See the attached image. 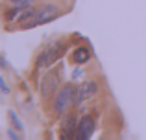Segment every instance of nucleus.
<instances>
[{
  "label": "nucleus",
  "mask_w": 146,
  "mask_h": 140,
  "mask_svg": "<svg viewBox=\"0 0 146 140\" xmlns=\"http://www.w3.org/2000/svg\"><path fill=\"white\" fill-rule=\"evenodd\" d=\"M76 87L74 85H65L61 87V90L57 92L56 100H54V112L56 114H65L72 105L76 103Z\"/></svg>",
  "instance_id": "1"
},
{
  "label": "nucleus",
  "mask_w": 146,
  "mask_h": 140,
  "mask_svg": "<svg viewBox=\"0 0 146 140\" xmlns=\"http://www.w3.org/2000/svg\"><path fill=\"white\" fill-rule=\"evenodd\" d=\"M61 15V9L54 4H48V6H43L41 9H35V15L30 22H26V28H33V26H41V24H46V22L54 20Z\"/></svg>",
  "instance_id": "2"
},
{
  "label": "nucleus",
  "mask_w": 146,
  "mask_h": 140,
  "mask_svg": "<svg viewBox=\"0 0 146 140\" xmlns=\"http://www.w3.org/2000/svg\"><path fill=\"white\" fill-rule=\"evenodd\" d=\"M63 50H65V48H63V44H54V46L46 48L44 52H41L39 59H37V66H39V68H44V66L52 65L54 61H57V59L61 57Z\"/></svg>",
  "instance_id": "3"
},
{
  "label": "nucleus",
  "mask_w": 146,
  "mask_h": 140,
  "mask_svg": "<svg viewBox=\"0 0 146 140\" xmlns=\"http://www.w3.org/2000/svg\"><path fill=\"white\" fill-rule=\"evenodd\" d=\"M98 90V83L96 81H85L82 83V85L78 87V90H76V105L83 103V101L91 100V98L96 94Z\"/></svg>",
  "instance_id": "4"
},
{
  "label": "nucleus",
  "mask_w": 146,
  "mask_h": 140,
  "mask_svg": "<svg viewBox=\"0 0 146 140\" xmlns=\"http://www.w3.org/2000/svg\"><path fill=\"white\" fill-rule=\"evenodd\" d=\"M57 87H59V76H57L56 72H46L43 81H41V94H43L44 98H48Z\"/></svg>",
  "instance_id": "5"
},
{
  "label": "nucleus",
  "mask_w": 146,
  "mask_h": 140,
  "mask_svg": "<svg viewBox=\"0 0 146 140\" xmlns=\"http://www.w3.org/2000/svg\"><path fill=\"white\" fill-rule=\"evenodd\" d=\"M93 131H94V120L91 118V116H83L78 122V127H76V138L87 140V138H91Z\"/></svg>",
  "instance_id": "6"
},
{
  "label": "nucleus",
  "mask_w": 146,
  "mask_h": 140,
  "mask_svg": "<svg viewBox=\"0 0 146 140\" xmlns=\"http://www.w3.org/2000/svg\"><path fill=\"white\" fill-rule=\"evenodd\" d=\"M76 116L68 114L63 118V122H61V131H63V135H61V138H72V135L76 137Z\"/></svg>",
  "instance_id": "7"
},
{
  "label": "nucleus",
  "mask_w": 146,
  "mask_h": 140,
  "mask_svg": "<svg viewBox=\"0 0 146 140\" xmlns=\"http://www.w3.org/2000/svg\"><path fill=\"white\" fill-rule=\"evenodd\" d=\"M72 55H74V61L78 63V65H83V63H87L91 59V52H89V48H85V46L76 48Z\"/></svg>",
  "instance_id": "8"
},
{
  "label": "nucleus",
  "mask_w": 146,
  "mask_h": 140,
  "mask_svg": "<svg viewBox=\"0 0 146 140\" xmlns=\"http://www.w3.org/2000/svg\"><path fill=\"white\" fill-rule=\"evenodd\" d=\"M7 114H9V120H11V124H13V126L17 127V131H24V126H22V124H21V120L17 118V114H15V111H9Z\"/></svg>",
  "instance_id": "9"
},
{
  "label": "nucleus",
  "mask_w": 146,
  "mask_h": 140,
  "mask_svg": "<svg viewBox=\"0 0 146 140\" xmlns=\"http://www.w3.org/2000/svg\"><path fill=\"white\" fill-rule=\"evenodd\" d=\"M15 6H21V7H26V6H32L35 0H11Z\"/></svg>",
  "instance_id": "10"
},
{
  "label": "nucleus",
  "mask_w": 146,
  "mask_h": 140,
  "mask_svg": "<svg viewBox=\"0 0 146 140\" xmlns=\"http://www.w3.org/2000/svg\"><path fill=\"white\" fill-rule=\"evenodd\" d=\"M0 90H2L4 94H9V87L6 85V81H4L2 78H0Z\"/></svg>",
  "instance_id": "11"
},
{
  "label": "nucleus",
  "mask_w": 146,
  "mask_h": 140,
  "mask_svg": "<svg viewBox=\"0 0 146 140\" xmlns=\"http://www.w3.org/2000/svg\"><path fill=\"white\" fill-rule=\"evenodd\" d=\"M7 135H9V138H15V140H17V138H21V135H17V133H15V129H7Z\"/></svg>",
  "instance_id": "12"
}]
</instances>
